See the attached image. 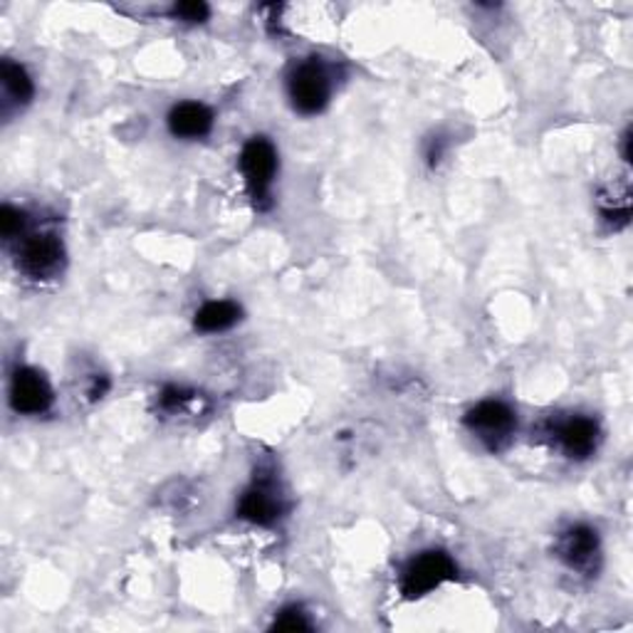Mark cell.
Here are the masks:
<instances>
[{
  "instance_id": "obj_2",
  "label": "cell",
  "mask_w": 633,
  "mask_h": 633,
  "mask_svg": "<svg viewBox=\"0 0 633 633\" xmlns=\"http://www.w3.org/2000/svg\"><path fill=\"white\" fill-rule=\"evenodd\" d=\"M280 169V156L275 144L265 136H253L241 151V173L245 179V188L251 194L253 204L258 210H268L272 206V186Z\"/></svg>"
},
{
  "instance_id": "obj_7",
  "label": "cell",
  "mask_w": 633,
  "mask_h": 633,
  "mask_svg": "<svg viewBox=\"0 0 633 633\" xmlns=\"http://www.w3.org/2000/svg\"><path fill=\"white\" fill-rule=\"evenodd\" d=\"M547 436L552 443L572 461H586L596 453L601 443V426L592 416H567L555 418L547 424Z\"/></svg>"
},
{
  "instance_id": "obj_13",
  "label": "cell",
  "mask_w": 633,
  "mask_h": 633,
  "mask_svg": "<svg viewBox=\"0 0 633 633\" xmlns=\"http://www.w3.org/2000/svg\"><path fill=\"white\" fill-rule=\"evenodd\" d=\"M196 401H198V393L186 387H167L159 393V409L163 411V414H181V411L194 406Z\"/></svg>"
},
{
  "instance_id": "obj_12",
  "label": "cell",
  "mask_w": 633,
  "mask_h": 633,
  "mask_svg": "<svg viewBox=\"0 0 633 633\" xmlns=\"http://www.w3.org/2000/svg\"><path fill=\"white\" fill-rule=\"evenodd\" d=\"M243 319V307L233 300H210L204 307L196 312L194 325L198 332L204 334H218L228 332Z\"/></svg>"
},
{
  "instance_id": "obj_10",
  "label": "cell",
  "mask_w": 633,
  "mask_h": 633,
  "mask_svg": "<svg viewBox=\"0 0 633 633\" xmlns=\"http://www.w3.org/2000/svg\"><path fill=\"white\" fill-rule=\"evenodd\" d=\"M169 132L183 142H198L214 130V112L200 102H179L169 112Z\"/></svg>"
},
{
  "instance_id": "obj_3",
  "label": "cell",
  "mask_w": 633,
  "mask_h": 633,
  "mask_svg": "<svg viewBox=\"0 0 633 633\" xmlns=\"http://www.w3.org/2000/svg\"><path fill=\"white\" fill-rule=\"evenodd\" d=\"M463 426L483 448L490 453H500L512 443L518 430V414L508 403L498 399H488L475 403L463 418Z\"/></svg>"
},
{
  "instance_id": "obj_18",
  "label": "cell",
  "mask_w": 633,
  "mask_h": 633,
  "mask_svg": "<svg viewBox=\"0 0 633 633\" xmlns=\"http://www.w3.org/2000/svg\"><path fill=\"white\" fill-rule=\"evenodd\" d=\"M109 391V379L107 376H95V379H92V384H89V389H87V397L92 399V401H97V399H102L105 393Z\"/></svg>"
},
{
  "instance_id": "obj_4",
  "label": "cell",
  "mask_w": 633,
  "mask_h": 633,
  "mask_svg": "<svg viewBox=\"0 0 633 633\" xmlns=\"http://www.w3.org/2000/svg\"><path fill=\"white\" fill-rule=\"evenodd\" d=\"M455 576L458 564L451 555L443 552V549H426V552H418L414 559H409V564L403 567L399 589L403 599L414 601L436 592L446 582H453Z\"/></svg>"
},
{
  "instance_id": "obj_17",
  "label": "cell",
  "mask_w": 633,
  "mask_h": 633,
  "mask_svg": "<svg viewBox=\"0 0 633 633\" xmlns=\"http://www.w3.org/2000/svg\"><path fill=\"white\" fill-rule=\"evenodd\" d=\"M446 146H448L446 136H440V134L434 136V139H430L426 144V161H428V167H438L440 159H443V154H446Z\"/></svg>"
},
{
  "instance_id": "obj_9",
  "label": "cell",
  "mask_w": 633,
  "mask_h": 633,
  "mask_svg": "<svg viewBox=\"0 0 633 633\" xmlns=\"http://www.w3.org/2000/svg\"><path fill=\"white\" fill-rule=\"evenodd\" d=\"M11 406L15 414L40 416L48 414L54 401V391L45 374L33 366H17L11 376Z\"/></svg>"
},
{
  "instance_id": "obj_5",
  "label": "cell",
  "mask_w": 633,
  "mask_h": 633,
  "mask_svg": "<svg viewBox=\"0 0 633 633\" xmlns=\"http://www.w3.org/2000/svg\"><path fill=\"white\" fill-rule=\"evenodd\" d=\"M235 515L258 527L278 525L288 515V500H284V492L280 483L272 478V473L260 471V475H255L238 500Z\"/></svg>"
},
{
  "instance_id": "obj_11",
  "label": "cell",
  "mask_w": 633,
  "mask_h": 633,
  "mask_svg": "<svg viewBox=\"0 0 633 633\" xmlns=\"http://www.w3.org/2000/svg\"><path fill=\"white\" fill-rule=\"evenodd\" d=\"M0 85H3V114L23 109L35 95V85L21 62L3 60L0 65Z\"/></svg>"
},
{
  "instance_id": "obj_15",
  "label": "cell",
  "mask_w": 633,
  "mask_h": 633,
  "mask_svg": "<svg viewBox=\"0 0 633 633\" xmlns=\"http://www.w3.org/2000/svg\"><path fill=\"white\" fill-rule=\"evenodd\" d=\"M25 226H27V216L21 208L3 206V210H0V231H3L5 241H17V238H23Z\"/></svg>"
},
{
  "instance_id": "obj_6",
  "label": "cell",
  "mask_w": 633,
  "mask_h": 633,
  "mask_svg": "<svg viewBox=\"0 0 633 633\" xmlns=\"http://www.w3.org/2000/svg\"><path fill=\"white\" fill-rule=\"evenodd\" d=\"M68 253L65 245L54 233H35L25 238L17 251V268L23 270L25 278L35 282H50L60 278L65 270Z\"/></svg>"
},
{
  "instance_id": "obj_16",
  "label": "cell",
  "mask_w": 633,
  "mask_h": 633,
  "mask_svg": "<svg viewBox=\"0 0 633 633\" xmlns=\"http://www.w3.org/2000/svg\"><path fill=\"white\" fill-rule=\"evenodd\" d=\"M171 17L188 25H198L208 21L210 8L206 3H200V0H183V3H176L171 8Z\"/></svg>"
},
{
  "instance_id": "obj_1",
  "label": "cell",
  "mask_w": 633,
  "mask_h": 633,
  "mask_svg": "<svg viewBox=\"0 0 633 633\" xmlns=\"http://www.w3.org/2000/svg\"><path fill=\"white\" fill-rule=\"evenodd\" d=\"M332 72L319 58H309L297 62L288 75V97L295 112L305 117H315L325 112L329 99H332Z\"/></svg>"
},
{
  "instance_id": "obj_14",
  "label": "cell",
  "mask_w": 633,
  "mask_h": 633,
  "mask_svg": "<svg viewBox=\"0 0 633 633\" xmlns=\"http://www.w3.org/2000/svg\"><path fill=\"white\" fill-rule=\"evenodd\" d=\"M270 629L272 631H288V633L312 631V621L307 619V613L302 607H284L278 617H275Z\"/></svg>"
},
{
  "instance_id": "obj_19",
  "label": "cell",
  "mask_w": 633,
  "mask_h": 633,
  "mask_svg": "<svg viewBox=\"0 0 633 633\" xmlns=\"http://www.w3.org/2000/svg\"><path fill=\"white\" fill-rule=\"evenodd\" d=\"M621 151H623V161H631V132L626 130V134H623V139H621Z\"/></svg>"
},
{
  "instance_id": "obj_8",
  "label": "cell",
  "mask_w": 633,
  "mask_h": 633,
  "mask_svg": "<svg viewBox=\"0 0 633 633\" xmlns=\"http://www.w3.org/2000/svg\"><path fill=\"white\" fill-rule=\"evenodd\" d=\"M555 555L576 574H596L601 564L599 532L589 525H572L557 535Z\"/></svg>"
}]
</instances>
